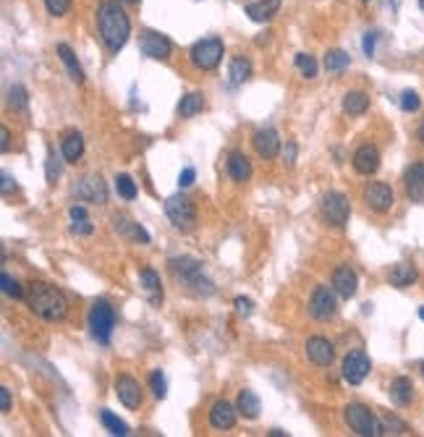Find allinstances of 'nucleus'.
<instances>
[{"instance_id": "1", "label": "nucleus", "mask_w": 424, "mask_h": 437, "mask_svg": "<svg viewBox=\"0 0 424 437\" xmlns=\"http://www.w3.org/2000/svg\"><path fill=\"white\" fill-rule=\"evenodd\" d=\"M97 32L105 42V47L113 55H118V50H123V45L131 34V21L123 11L118 0H103L97 6Z\"/></svg>"}, {"instance_id": "2", "label": "nucleus", "mask_w": 424, "mask_h": 437, "mask_svg": "<svg viewBox=\"0 0 424 437\" xmlns=\"http://www.w3.org/2000/svg\"><path fill=\"white\" fill-rule=\"evenodd\" d=\"M27 304L37 317L47 322H61L68 315L66 293L45 280H32L27 286Z\"/></svg>"}, {"instance_id": "3", "label": "nucleus", "mask_w": 424, "mask_h": 437, "mask_svg": "<svg viewBox=\"0 0 424 437\" xmlns=\"http://www.w3.org/2000/svg\"><path fill=\"white\" fill-rule=\"evenodd\" d=\"M343 416H346V424L357 432V435L361 437H380L385 435V429H383V422L372 414L364 403H348L343 411Z\"/></svg>"}, {"instance_id": "4", "label": "nucleus", "mask_w": 424, "mask_h": 437, "mask_svg": "<svg viewBox=\"0 0 424 437\" xmlns=\"http://www.w3.org/2000/svg\"><path fill=\"white\" fill-rule=\"evenodd\" d=\"M116 328V309L110 306V301L97 299L89 309V330L97 343H110V335Z\"/></svg>"}, {"instance_id": "5", "label": "nucleus", "mask_w": 424, "mask_h": 437, "mask_svg": "<svg viewBox=\"0 0 424 437\" xmlns=\"http://www.w3.org/2000/svg\"><path fill=\"white\" fill-rule=\"evenodd\" d=\"M165 215L173 223V228H178V231H191L197 226V207L184 194H173L165 199Z\"/></svg>"}, {"instance_id": "6", "label": "nucleus", "mask_w": 424, "mask_h": 437, "mask_svg": "<svg viewBox=\"0 0 424 437\" xmlns=\"http://www.w3.org/2000/svg\"><path fill=\"white\" fill-rule=\"evenodd\" d=\"M223 53H226L223 42L218 40V37H207V40L194 42V47L189 50V58H191V63H194L199 71H212V68L220 66Z\"/></svg>"}, {"instance_id": "7", "label": "nucleus", "mask_w": 424, "mask_h": 437, "mask_svg": "<svg viewBox=\"0 0 424 437\" xmlns=\"http://www.w3.org/2000/svg\"><path fill=\"white\" fill-rule=\"evenodd\" d=\"M335 312H338L335 288L317 286V288L312 291V299H309V317L317 319V322H328V319L335 317Z\"/></svg>"}, {"instance_id": "8", "label": "nucleus", "mask_w": 424, "mask_h": 437, "mask_svg": "<svg viewBox=\"0 0 424 437\" xmlns=\"http://www.w3.org/2000/svg\"><path fill=\"white\" fill-rule=\"evenodd\" d=\"M322 215L325 220L335 228H343L348 223V215H351V204H348V197L341 194V191H330L322 199Z\"/></svg>"}, {"instance_id": "9", "label": "nucleus", "mask_w": 424, "mask_h": 437, "mask_svg": "<svg viewBox=\"0 0 424 437\" xmlns=\"http://www.w3.org/2000/svg\"><path fill=\"white\" fill-rule=\"evenodd\" d=\"M370 372H372V361L364 351H351V354H346L341 374H343V380L348 385H361L367 380Z\"/></svg>"}, {"instance_id": "10", "label": "nucleus", "mask_w": 424, "mask_h": 437, "mask_svg": "<svg viewBox=\"0 0 424 437\" xmlns=\"http://www.w3.org/2000/svg\"><path fill=\"white\" fill-rule=\"evenodd\" d=\"M139 50L152 58V61H168L173 53V42L160 34V32H152V29H145L142 37H139Z\"/></svg>"}, {"instance_id": "11", "label": "nucleus", "mask_w": 424, "mask_h": 437, "mask_svg": "<svg viewBox=\"0 0 424 437\" xmlns=\"http://www.w3.org/2000/svg\"><path fill=\"white\" fill-rule=\"evenodd\" d=\"M364 202H367V207L374 212H388L390 207H393V202H396V197H393V189L388 184H367V189H364Z\"/></svg>"}, {"instance_id": "12", "label": "nucleus", "mask_w": 424, "mask_h": 437, "mask_svg": "<svg viewBox=\"0 0 424 437\" xmlns=\"http://www.w3.org/2000/svg\"><path fill=\"white\" fill-rule=\"evenodd\" d=\"M116 396L126 409H139L142 406V387L131 374H118L116 377Z\"/></svg>"}, {"instance_id": "13", "label": "nucleus", "mask_w": 424, "mask_h": 437, "mask_svg": "<svg viewBox=\"0 0 424 437\" xmlns=\"http://www.w3.org/2000/svg\"><path fill=\"white\" fill-rule=\"evenodd\" d=\"M252 145H254V152H257L259 158L273 160V158H278V152H280V136L275 129H259V131L252 134Z\"/></svg>"}, {"instance_id": "14", "label": "nucleus", "mask_w": 424, "mask_h": 437, "mask_svg": "<svg viewBox=\"0 0 424 437\" xmlns=\"http://www.w3.org/2000/svg\"><path fill=\"white\" fill-rule=\"evenodd\" d=\"M306 356L312 364H317V367H330L332 359H335V348L328 338H322V335H315V338H309L306 341Z\"/></svg>"}, {"instance_id": "15", "label": "nucleus", "mask_w": 424, "mask_h": 437, "mask_svg": "<svg viewBox=\"0 0 424 437\" xmlns=\"http://www.w3.org/2000/svg\"><path fill=\"white\" fill-rule=\"evenodd\" d=\"M332 288H335V293H338L341 299H354L359 291L357 273H354L348 265L335 267V273H332Z\"/></svg>"}, {"instance_id": "16", "label": "nucleus", "mask_w": 424, "mask_h": 437, "mask_svg": "<svg viewBox=\"0 0 424 437\" xmlns=\"http://www.w3.org/2000/svg\"><path fill=\"white\" fill-rule=\"evenodd\" d=\"M380 168V149L374 145H361L354 152V171L361 175H372Z\"/></svg>"}, {"instance_id": "17", "label": "nucleus", "mask_w": 424, "mask_h": 437, "mask_svg": "<svg viewBox=\"0 0 424 437\" xmlns=\"http://www.w3.org/2000/svg\"><path fill=\"white\" fill-rule=\"evenodd\" d=\"M79 197L92 202V204H105L107 202V186L100 175H84L79 181Z\"/></svg>"}, {"instance_id": "18", "label": "nucleus", "mask_w": 424, "mask_h": 437, "mask_svg": "<svg viewBox=\"0 0 424 437\" xmlns=\"http://www.w3.org/2000/svg\"><path fill=\"white\" fill-rule=\"evenodd\" d=\"M403 186L411 202H424V162H414L403 173Z\"/></svg>"}, {"instance_id": "19", "label": "nucleus", "mask_w": 424, "mask_h": 437, "mask_svg": "<svg viewBox=\"0 0 424 437\" xmlns=\"http://www.w3.org/2000/svg\"><path fill=\"white\" fill-rule=\"evenodd\" d=\"M139 286L145 291L147 301L152 306H160V301H162V283H160V275L152 267H142L139 270Z\"/></svg>"}, {"instance_id": "20", "label": "nucleus", "mask_w": 424, "mask_h": 437, "mask_svg": "<svg viewBox=\"0 0 424 437\" xmlns=\"http://www.w3.org/2000/svg\"><path fill=\"white\" fill-rule=\"evenodd\" d=\"M236 406H231L228 401H215L210 409V427L212 429H231L236 424Z\"/></svg>"}, {"instance_id": "21", "label": "nucleus", "mask_w": 424, "mask_h": 437, "mask_svg": "<svg viewBox=\"0 0 424 437\" xmlns=\"http://www.w3.org/2000/svg\"><path fill=\"white\" fill-rule=\"evenodd\" d=\"M228 175L236 181V184H244L252 178V162L244 152H231L228 155Z\"/></svg>"}, {"instance_id": "22", "label": "nucleus", "mask_w": 424, "mask_h": 437, "mask_svg": "<svg viewBox=\"0 0 424 437\" xmlns=\"http://www.w3.org/2000/svg\"><path fill=\"white\" fill-rule=\"evenodd\" d=\"M278 11H280V0H257V3H249V6H246V16H249L252 21H257V24L270 21Z\"/></svg>"}, {"instance_id": "23", "label": "nucleus", "mask_w": 424, "mask_h": 437, "mask_svg": "<svg viewBox=\"0 0 424 437\" xmlns=\"http://www.w3.org/2000/svg\"><path fill=\"white\" fill-rule=\"evenodd\" d=\"M416 278H419V273H416V267L409 265V262H398V265L390 267V273H388L390 286H396V288H409L411 283H416Z\"/></svg>"}, {"instance_id": "24", "label": "nucleus", "mask_w": 424, "mask_h": 437, "mask_svg": "<svg viewBox=\"0 0 424 437\" xmlns=\"http://www.w3.org/2000/svg\"><path fill=\"white\" fill-rule=\"evenodd\" d=\"M113 223H116V231H118V233L134 239L136 244H149V233H147L139 223H134V220L123 217V215H116V217H113Z\"/></svg>"}, {"instance_id": "25", "label": "nucleus", "mask_w": 424, "mask_h": 437, "mask_svg": "<svg viewBox=\"0 0 424 437\" xmlns=\"http://www.w3.org/2000/svg\"><path fill=\"white\" fill-rule=\"evenodd\" d=\"M236 409H239L241 416H246V419H257V416H259V411H262L259 396H257L254 390H241L239 401H236Z\"/></svg>"}, {"instance_id": "26", "label": "nucleus", "mask_w": 424, "mask_h": 437, "mask_svg": "<svg viewBox=\"0 0 424 437\" xmlns=\"http://www.w3.org/2000/svg\"><path fill=\"white\" fill-rule=\"evenodd\" d=\"M55 50H58V55H61V61H63V66H66L68 76L76 81V84H84V71H81V66H79V61H76V55H74V50L68 47L66 42H61Z\"/></svg>"}, {"instance_id": "27", "label": "nucleus", "mask_w": 424, "mask_h": 437, "mask_svg": "<svg viewBox=\"0 0 424 437\" xmlns=\"http://www.w3.org/2000/svg\"><path fill=\"white\" fill-rule=\"evenodd\" d=\"M390 398L396 406H409L414 401V385H411L409 377H396L390 383Z\"/></svg>"}, {"instance_id": "28", "label": "nucleus", "mask_w": 424, "mask_h": 437, "mask_svg": "<svg viewBox=\"0 0 424 437\" xmlns=\"http://www.w3.org/2000/svg\"><path fill=\"white\" fill-rule=\"evenodd\" d=\"M61 152H63V160H66V162H79L81 155H84V139H81V134L76 131L66 134Z\"/></svg>"}, {"instance_id": "29", "label": "nucleus", "mask_w": 424, "mask_h": 437, "mask_svg": "<svg viewBox=\"0 0 424 437\" xmlns=\"http://www.w3.org/2000/svg\"><path fill=\"white\" fill-rule=\"evenodd\" d=\"M370 107V94L367 92H348L343 97V110L348 116H364Z\"/></svg>"}, {"instance_id": "30", "label": "nucleus", "mask_w": 424, "mask_h": 437, "mask_svg": "<svg viewBox=\"0 0 424 437\" xmlns=\"http://www.w3.org/2000/svg\"><path fill=\"white\" fill-rule=\"evenodd\" d=\"M249 76H252V63H249L246 58H233V61H231V68H228V79H231V84L239 87L244 81H249Z\"/></svg>"}, {"instance_id": "31", "label": "nucleus", "mask_w": 424, "mask_h": 437, "mask_svg": "<svg viewBox=\"0 0 424 437\" xmlns=\"http://www.w3.org/2000/svg\"><path fill=\"white\" fill-rule=\"evenodd\" d=\"M202 107H204V97L199 92H189L181 97V103H178V113H181V118H191V116H197L202 113Z\"/></svg>"}, {"instance_id": "32", "label": "nucleus", "mask_w": 424, "mask_h": 437, "mask_svg": "<svg viewBox=\"0 0 424 437\" xmlns=\"http://www.w3.org/2000/svg\"><path fill=\"white\" fill-rule=\"evenodd\" d=\"M348 66H351V58L343 50H328L325 53V71L328 74H343Z\"/></svg>"}, {"instance_id": "33", "label": "nucleus", "mask_w": 424, "mask_h": 437, "mask_svg": "<svg viewBox=\"0 0 424 437\" xmlns=\"http://www.w3.org/2000/svg\"><path fill=\"white\" fill-rule=\"evenodd\" d=\"M63 155V152H61ZM61 155L55 152L53 147L47 149V160H45V178H47V184H55L58 178H61V171H63V160Z\"/></svg>"}, {"instance_id": "34", "label": "nucleus", "mask_w": 424, "mask_h": 437, "mask_svg": "<svg viewBox=\"0 0 424 437\" xmlns=\"http://www.w3.org/2000/svg\"><path fill=\"white\" fill-rule=\"evenodd\" d=\"M100 419H103V424H105V429L110 432V435H116V437H126V435H129V427H126V422H120L113 411L103 409Z\"/></svg>"}, {"instance_id": "35", "label": "nucleus", "mask_w": 424, "mask_h": 437, "mask_svg": "<svg viewBox=\"0 0 424 437\" xmlns=\"http://www.w3.org/2000/svg\"><path fill=\"white\" fill-rule=\"evenodd\" d=\"M27 105H29V94H27V89L21 87V84H14L11 89H8V107L11 110H27Z\"/></svg>"}, {"instance_id": "36", "label": "nucleus", "mask_w": 424, "mask_h": 437, "mask_svg": "<svg viewBox=\"0 0 424 437\" xmlns=\"http://www.w3.org/2000/svg\"><path fill=\"white\" fill-rule=\"evenodd\" d=\"M293 63L299 68V74L306 76V79H315V76H317V61H315L309 53H299L293 58Z\"/></svg>"}, {"instance_id": "37", "label": "nucleus", "mask_w": 424, "mask_h": 437, "mask_svg": "<svg viewBox=\"0 0 424 437\" xmlns=\"http://www.w3.org/2000/svg\"><path fill=\"white\" fill-rule=\"evenodd\" d=\"M116 191H118L126 202H131V199H136V181H134L131 175L120 173V175H116Z\"/></svg>"}, {"instance_id": "38", "label": "nucleus", "mask_w": 424, "mask_h": 437, "mask_svg": "<svg viewBox=\"0 0 424 437\" xmlns=\"http://www.w3.org/2000/svg\"><path fill=\"white\" fill-rule=\"evenodd\" d=\"M149 387H152V396L155 398H165L168 396V383H165V374L160 370H155L149 374Z\"/></svg>"}, {"instance_id": "39", "label": "nucleus", "mask_w": 424, "mask_h": 437, "mask_svg": "<svg viewBox=\"0 0 424 437\" xmlns=\"http://www.w3.org/2000/svg\"><path fill=\"white\" fill-rule=\"evenodd\" d=\"M0 286H3V293H6L8 299H21V296H24L21 286H19V280H14L8 273H3V275H0Z\"/></svg>"}, {"instance_id": "40", "label": "nucleus", "mask_w": 424, "mask_h": 437, "mask_svg": "<svg viewBox=\"0 0 424 437\" xmlns=\"http://www.w3.org/2000/svg\"><path fill=\"white\" fill-rule=\"evenodd\" d=\"M422 107V100H419V94L414 92V89H406V92L401 94V110H406V113H416Z\"/></svg>"}, {"instance_id": "41", "label": "nucleus", "mask_w": 424, "mask_h": 437, "mask_svg": "<svg viewBox=\"0 0 424 437\" xmlns=\"http://www.w3.org/2000/svg\"><path fill=\"white\" fill-rule=\"evenodd\" d=\"M383 429H390L393 435H406L409 432V427L401 422V419H396V416H390V414L383 416Z\"/></svg>"}, {"instance_id": "42", "label": "nucleus", "mask_w": 424, "mask_h": 437, "mask_svg": "<svg viewBox=\"0 0 424 437\" xmlns=\"http://www.w3.org/2000/svg\"><path fill=\"white\" fill-rule=\"evenodd\" d=\"M45 8L50 16H66L71 8V0H45Z\"/></svg>"}, {"instance_id": "43", "label": "nucleus", "mask_w": 424, "mask_h": 437, "mask_svg": "<svg viewBox=\"0 0 424 437\" xmlns=\"http://www.w3.org/2000/svg\"><path fill=\"white\" fill-rule=\"evenodd\" d=\"M71 231H74L76 236H89L94 231V226L89 223V217H84V220H71Z\"/></svg>"}, {"instance_id": "44", "label": "nucleus", "mask_w": 424, "mask_h": 437, "mask_svg": "<svg viewBox=\"0 0 424 437\" xmlns=\"http://www.w3.org/2000/svg\"><path fill=\"white\" fill-rule=\"evenodd\" d=\"M374 45H377V32H367V34H364V42H361V47H364V55H367V58L374 55Z\"/></svg>"}, {"instance_id": "45", "label": "nucleus", "mask_w": 424, "mask_h": 437, "mask_svg": "<svg viewBox=\"0 0 424 437\" xmlns=\"http://www.w3.org/2000/svg\"><path fill=\"white\" fill-rule=\"evenodd\" d=\"M194 178H197L194 168H184V171H181V175H178V186H181V189H189V186L194 184Z\"/></svg>"}, {"instance_id": "46", "label": "nucleus", "mask_w": 424, "mask_h": 437, "mask_svg": "<svg viewBox=\"0 0 424 437\" xmlns=\"http://www.w3.org/2000/svg\"><path fill=\"white\" fill-rule=\"evenodd\" d=\"M233 304H236V312H239V315H244V317H246V315H252V309H254L252 299H244V296H239Z\"/></svg>"}, {"instance_id": "47", "label": "nucleus", "mask_w": 424, "mask_h": 437, "mask_svg": "<svg viewBox=\"0 0 424 437\" xmlns=\"http://www.w3.org/2000/svg\"><path fill=\"white\" fill-rule=\"evenodd\" d=\"M0 411H11V390L8 387H0Z\"/></svg>"}, {"instance_id": "48", "label": "nucleus", "mask_w": 424, "mask_h": 437, "mask_svg": "<svg viewBox=\"0 0 424 437\" xmlns=\"http://www.w3.org/2000/svg\"><path fill=\"white\" fill-rule=\"evenodd\" d=\"M0 189H3L6 197H8L11 191H16V181L11 178V173H3V186H0Z\"/></svg>"}, {"instance_id": "49", "label": "nucleus", "mask_w": 424, "mask_h": 437, "mask_svg": "<svg viewBox=\"0 0 424 437\" xmlns=\"http://www.w3.org/2000/svg\"><path fill=\"white\" fill-rule=\"evenodd\" d=\"M0 149H3V152H8V149H11V131H8L6 126L0 129Z\"/></svg>"}, {"instance_id": "50", "label": "nucleus", "mask_w": 424, "mask_h": 437, "mask_svg": "<svg viewBox=\"0 0 424 437\" xmlns=\"http://www.w3.org/2000/svg\"><path fill=\"white\" fill-rule=\"evenodd\" d=\"M286 162H288V165L296 162V145H293V142H288V147H286Z\"/></svg>"}, {"instance_id": "51", "label": "nucleus", "mask_w": 424, "mask_h": 437, "mask_svg": "<svg viewBox=\"0 0 424 437\" xmlns=\"http://www.w3.org/2000/svg\"><path fill=\"white\" fill-rule=\"evenodd\" d=\"M84 217H87L84 207H71V220H84Z\"/></svg>"}, {"instance_id": "52", "label": "nucleus", "mask_w": 424, "mask_h": 437, "mask_svg": "<svg viewBox=\"0 0 424 437\" xmlns=\"http://www.w3.org/2000/svg\"><path fill=\"white\" fill-rule=\"evenodd\" d=\"M419 142L424 145V120H422V126H419Z\"/></svg>"}, {"instance_id": "53", "label": "nucleus", "mask_w": 424, "mask_h": 437, "mask_svg": "<svg viewBox=\"0 0 424 437\" xmlns=\"http://www.w3.org/2000/svg\"><path fill=\"white\" fill-rule=\"evenodd\" d=\"M419 317H422V322H424V306L419 309Z\"/></svg>"}, {"instance_id": "54", "label": "nucleus", "mask_w": 424, "mask_h": 437, "mask_svg": "<svg viewBox=\"0 0 424 437\" xmlns=\"http://www.w3.org/2000/svg\"><path fill=\"white\" fill-rule=\"evenodd\" d=\"M419 8H422V11H424V0H419Z\"/></svg>"}, {"instance_id": "55", "label": "nucleus", "mask_w": 424, "mask_h": 437, "mask_svg": "<svg viewBox=\"0 0 424 437\" xmlns=\"http://www.w3.org/2000/svg\"><path fill=\"white\" fill-rule=\"evenodd\" d=\"M422 374H424V361H422Z\"/></svg>"}, {"instance_id": "56", "label": "nucleus", "mask_w": 424, "mask_h": 437, "mask_svg": "<svg viewBox=\"0 0 424 437\" xmlns=\"http://www.w3.org/2000/svg\"><path fill=\"white\" fill-rule=\"evenodd\" d=\"M129 3H136V0H129Z\"/></svg>"}, {"instance_id": "57", "label": "nucleus", "mask_w": 424, "mask_h": 437, "mask_svg": "<svg viewBox=\"0 0 424 437\" xmlns=\"http://www.w3.org/2000/svg\"><path fill=\"white\" fill-rule=\"evenodd\" d=\"M364 3H367V0H364Z\"/></svg>"}]
</instances>
